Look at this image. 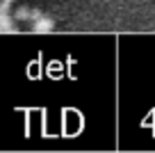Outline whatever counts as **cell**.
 <instances>
[{
    "label": "cell",
    "instance_id": "6da1fadb",
    "mask_svg": "<svg viewBox=\"0 0 155 153\" xmlns=\"http://www.w3.org/2000/svg\"><path fill=\"white\" fill-rule=\"evenodd\" d=\"M32 30H34L37 34H44V32H53V30H55V21L50 19V16H44V14H41V16H39L37 21H32Z\"/></svg>",
    "mask_w": 155,
    "mask_h": 153
},
{
    "label": "cell",
    "instance_id": "7a4b0ae2",
    "mask_svg": "<svg viewBox=\"0 0 155 153\" xmlns=\"http://www.w3.org/2000/svg\"><path fill=\"white\" fill-rule=\"evenodd\" d=\"M7 32H18V28H16V19L14 16H9V12L7 14H0V34H7Z\"/></svg>",
    "mask_w": 155,
    "mask_h": 153
},
{
    "label": "cell",
    "instance_id": "3957f363",
    "mask_svg": "<svg viewBox=\"0 0 155 153\" xmlns=\"http://www.w3.org/2000/svg\"><path fill=\"white\" fill-rule=\"evenodd\" d=\"M30 12H32V7H18L14 14L16 21H30Z\"/></svg>",
    "mask_w": 155,
    "mask_h": 153
},
{
    "label": "cell",
    "instance_id": "277c9868",
    "mask_svg": "<svg viewBox=\"0 0 155 153\" xmlns=\"http://www.w3.org/2000/svg\"><path fill=\"white\" fill-rule=\"evenodd\" d=\"M39 16H41V9H37V7H32V12H30V23H32V21H37Z\"/></svg>",
    "mask_w": 155,
    "mask_h": 153
},
{
    "label": "cell",
    "instance_id": "5b68a950",
    "mask_svg": "<svg viewBox=\"0 0 155 153\" xmlns=\"http://www.w3.org/2000/svg\"><path fill=\"white\" fill-rule=\"evenodd\" d=\"M5 2H9V5H12V2H14V0H5Z\"/></svg>",
    "mask_w": 155,
    "mask_h": 153
}]
</instances>
